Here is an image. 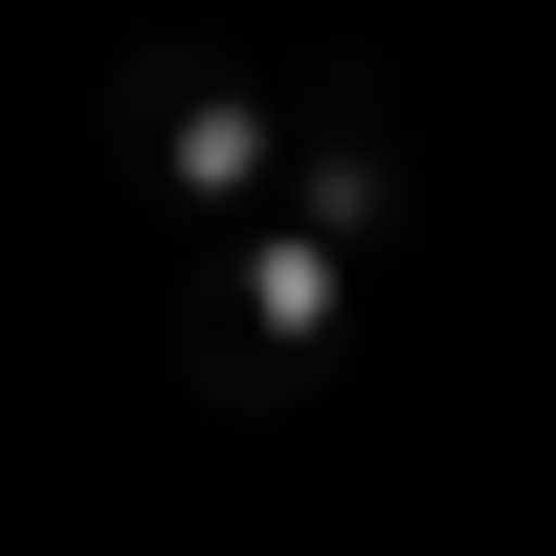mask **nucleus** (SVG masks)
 I'll return each mask as SVG.
<instances>
[{"label": "nucleus", "mask_w": 556, "mask_h": 556, "mask_svg": "<svg viewBox=\"0 0 556 556\" xmlns=\"http://www.w3.org/2000/svg\"><path fill=\"white\" fill-rule=\"evenodd\" d=\"M334 334H356V245H312L290 201L201 223V290H178V379H201L223 424H312Z\"/></svg>", "instance_id": "f257e3e1"}, {"label": "nucleus", "mask_w": 556, "mask_h": 556, "mask_svg": "<svg viewBox=\"0 0 556 556\" xmlns=\"http://www.w3.org/2000/svg\"><path fill=\"white\" fill-rule=\"evenodd\" d=\"M267 201H290L312 245H379V223H401V134H379V67H290V156H267Z\"/></svg>", "instance_id": "7ed1b4c3"}, {"label": "nucleus", "mask_w": 556, "mask_h": 556, "mask_svg": "<svg viewBox=\"0 0 556 556\" xmlns=\"http://www.w3.org/2000/svg\"><path fill=\"white\" fill-rule=\"evenodd\" d=\"M267 156H290V89L245 67V45H112V178L178 223H245Z\"/></svg>", "instance_id": "f03ea898"}]
</instances>
